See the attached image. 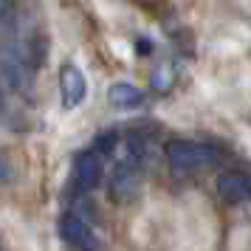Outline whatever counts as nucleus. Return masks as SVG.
<instances>
[{
    "label": "nucleus",
    "mask_w": 251,
    "mask_h": 251,
    "mask_svg": "<svg viewBox=\"0 0 251 251\" xmlns=\"http://www.w3.org/2000/svg\"><path fill=\"white\" fill-rule=\"evenodd\" d=\"M34 65H31V48L20 43H9L0 48V79L9 88L20 91L31 82Z\"/></svg>",
    "instance_id": "obj_1"
},
{
    "label": "nucleus",
    "mask_w": 251,
    "mask_h": 251,
    "mask_svg": "<svg viewBox=\"0 0 251 251\" xmlns=\"http://www.w3.org/2000/svg\"><path fill=\"white\" fill-rule=\"evenodd\" d=\"M167 158H170V167L181 175H189V172L203 170L206 164L215 161V152L206 144H195V141H172L167 144Z\"/></svg>",
    "instance_id": "obj_2"
},
{
    "label": "nucleus",
    "mask_w": 251,
    "mask_h": 251,
    "mask_svg": "<svg viewBox=\"0 0 251 251\" xmlns=\"http://www.w3.org/2000/svg\"><path fill=\"white\" fill-rule=\"evenodd\" d=\"M138 195H141V167L130 155L127 161L116 164L113 175H110V201L113 203H133Z\"/></svg>",
    "instance_id": "obj_3"
},
{
    "label": "nucleus",
    "mask_w": 251,
    "mask_h": 251,
    "mask_svg": "<svg viewBox=\"0 0 251 251\" xmlns=\"http://www.w3.org/2000/svg\"><path fill=\"white\" fill-rule=\"evenodd\" d=\"M59 234H62V240L68 246H76V249H99L102 246L99 237L93 234V228L79 215H74V212L59 217Z\"/></svg>",
    "instance_id": "obj_4"
},
{
    "label": "nucleus",
    "mask_w": 251,
    "mask_h": 251,
    "mask_svg": "<svg viewBox=\"0 0 251 251\" xmlns=\"http://www.w3.org/2000/svg\"><path fill=\"white\" fill-rule=\"evenodd\" d=\"M59 91H62V104L65 107H76V104L85 102L88 96V79L76 65H62L59 71Z\"/></svg>",
    "instance_id": "obj_5"
},
{
    "label": "nucleus",
    "mask_w": 251,
    "mask_h": 251,
    "mask_svg": "<svg viewBox=\"0 0 251 251\" xmlns=\"http://www.w3.org/2000/svg\"><path fill=\"white\" fill-rule=\"evenodd\" d=\"M74 172H76V183L82 189H96L102 183V175H104V161L96 150H85L76 155L74 161Z\"/></svg>",
    "instance_id": "obj_6"
},
{
    "label": "nucleus",
    "mask_w": 251,
    "mask_h": 251,
    "mask_svg": "<svg viewBox=\"0 0 251 251\" xmlns=\"http://www.w3.org/2000/svg\"><path fill=\"white\" fill-rule=\"evenodd\" d=\"M217 195L226 201L228 206H240L243 201H249L251 195V181L246 172L240 170H228L217 178Z\"/></svg>",
    "instance_id": "obj_7"
},
{
    "label": "nucleus",
    "mask_w": 251,
    "mask_h": 251,
    "mask_svg": "<svg viewBox=\"0 0 251 251\" xmlns=\"http://www.w3.org/2000/svg\"><path fill=\"white\" fill-rule=\"evenodd\" d=\"M141 99H144V93L136 85H127V82H116L107 91V102L113 107H136V104H141Z\"/></svg>",
    "instance_id": "obj_8"
},
{
    "label": "nucleus",
    "mask_w": 251,
    "mask_h": 251,
    "mask_svg": "<svg viewBox=\"0 0 251 251\" xmlns=\"http://www.w3.org/2000/svg\"><path fill=\"white\" fill-rule=\"evenodd\" d=\"M116 141H119V133H116V130H107V133H102V136H96L93 144H96V152L104 158V155H110V152L116 150Z\"/></svg>",
    "instance_id": "obj_9"
},
{
    "label": "nucleus",
    "mask_w": 251,
    "mask_h": 251,
    "mask_svg": "<svg viewBox=\"0 0 251 251\" xmlns=\"http://www.w3.org/2000/svg\"><path fill=\"white\" fill-rule=\"evenodd\" d=\"M172 74H175V71H172L170 65L158 68L155 71V76H152V88H155V91H167V88L172 85Z\"/></svg>",
    "instance_id": "obj_10"
},
{
    "label": "nucleus",
    "mask_w": 251,
    "mask_h": 251,
    "mask_svg": "<svg viewBox=\"0 0 251 251\" xmlns=\"http://www.w3.org/2000/svg\"><path fill=\"white\" fill-rule=\"evenodd\" d=\"M12 20H14L12 3H9V0H0V25H9Z\"/></svg>",
    "instance_id": "obj_11"
},
{
    "label": "nucleus",
    "mask_w": 251,
    "mask_h": 251,
    "mask_svg": "<svg viewBox=\"0 0 251 251\" xmlns=\"http://www.w3.org/2000/svg\"><path fill=\"white\" fill-rule=\"evenodd\" d=\"M9 175H12V170H9V161H6L3 155H0V183H6V181H9Z\"/></svg>",
    "instance_id": "obj_12"
},
{
    "label": "nucleus",
    "mask_w": 251,
    "mask_h": 251,
    "mask_svg": "<svg viewBox=\"0 0 251 251\" xmlns=\"http://www.w3.org/2000/svg\"><path fill=\"white\" fill-rule=\"evenodd\" d=\"M136 51L141 54V57H147L150 51H152V43H150V40H138V43H136Z\"/></svg>",
    "instance_id": "obj_13"
},
{
    "label": "nucleus",
    "mask_w": 251,
    "mask_h": 251,
    "mask_svg": "<svg viewBox=\"0 0 251 251\" xmlns=\"http://www.w3.org/2000/svg\"><path fill=\"white\" fill-rule=\"evenodd\" d=\"M0 104H3V91H0Z\"/></svg>",
    "instance_id": "obj_14"
}]
</instances>
